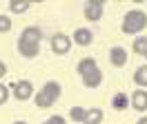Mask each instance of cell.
<instances>
[{"label":"cell","instance_id":"cell-6","mask_svg":"<svg viewBox=\"0 0 147 124\" xmlns=\"http://www.w3.org/2000/svg\"><path fill=\"white\" fill-rule=\"evenodd\" d=\"M69 49H71V38L67 33H56L51 38V51L56 55H65V53H69Z\"/></svg>","mask_w":147,"mask_h":124},{"label":"cell","instance_id":"cell-17","mask_svg":"<svg viewBox=\"0 0 147 124\" xmlns=\"http://www.w3.org/2000/svg\"><path fill=\"white\" fill-rule=\"evenodd\" d=\"M134 53L147 58V38H136L134 40Z\"/></svg>","mask_w":147,"mask_h":124},{"label":"cell","instance_id":"cell-7","mask_svg":"<svg viewBox=\"0 0 147 124\" xmlns=\"http://www.w3.org/2000/svg\"><path fill=\"white\" fill-rule=\"evenodd\" d=\"M129 104L134 106V111L145 113V111H147V91H145V89L134 91V93H131V97H129Z\"/></svg>","mask_w":147,"mask_h":124},{"label":"cell","instance_id":"cell-10","mask_svg":"<svg viewBox=\"0 0 147 124\" xmlns=\"http://www.w3.org/2000/svg\"><path fill=\"white\" fill-rule=\"evenodd\" d=\"M109 62L114 67H125L127 64V51L123 49V47H111L109 49Z\"/></svg>","mask_w":147,"mask_h":124},{"label":"cell","instance_id":"cell-14","mask_svg":"<svg viewBox=\"0 0 147 124\" xmlns=\"http://www.w3.org/2000/svg\"><path fill=\"white\" fill-rule=\"evenodd\" d=\"M29 7H31L29 0H9V11L11 13H25V11H29Z\"/></svg>","mask_w":147,"mask_h":124},{"label":"cell","instance_id":"cell-1","mask_svg":"<svg viewBox=\"0 0 147 124\" xmlns=\"http://www.w3.org/2000/svg\"><path fill=\"white\" fill-rule=\"evenodd\" d=\"M40 40H42V31L38 27H25L18 38V51L25 58H36L40 51Z\"/></svg>","mask_w":147,"mask_h":124},{"label":"cell","instance_id":"cell-11","mask_svg":"<svg viewBox=\"0 0 147 124\" xmlns=\"http://www.w3.org/2000/svg\"><path fill=\"white\" fill-rule=\"evenodd\" d=\"M96 67H98V62L94 60V58H83V60L78 62V67H76V73H78V75L83 78L85 73H89V71H94Z\"/></svg>","mask_w":147,"mask_h":124},{"label":"cell","instance_id":"cell-3","mask_svg":"<svg viewBox=\"0 0 147 124\" xmlns=\"http://www.w3.org/2000/svg\"><path fill=\"white\" fill-rule=\"evenodd\" d=\"M60 93H63L60 84H58L56 80H49V82L42 84V89L38 91L36 95H34V102H36L38 109H49V106L56 104V100L60 97Z\"/></svg>","mask_w":147,"mask_h":124},{"label":"cell","instance_id":"cell-20","mask_svg":"<svg viewBox=\"0 0 147 124\" xmlns=\"http://www.w3.org/2000/svg\"><path fill=\"white\" fill-rule=\"evenodd\" d=\"M47 122H49V124H67V120H65L63 115H51Z\"/></svg>","mask_w":147,"mask_h":124},{"label":"cell","instance_id":"cell-24","mask_svg":"<svg viewBox=\"0 0 147 124\" xmlns=\"http://www.w3.org/2000/svg\"><path fill=\"white\" fill-rule=\"evenodd\" d=\"M42 124H49V122H42Z\"/></svg>","mask_w":147,"mask_h":124},{"label":"cell","instance_id":"cell-13","mask_svg":"<svg viewBox=\"0 0 147 124\" xmlns=\"http://www.w3.org/2000/svg\"><path fill=\"white\" fill-rule=\"evenodd\" d=\"M127 104H129V97H127V93H123V91L111 97V106H114L116 111H125V109H127Z\"/></svg>","mask_w":147,"mask_h":124},{"label":"cell","instance_id":"cell-5","mask_svg":"<svg viewBox=\"0 0 147 124\" xmlns=\"http://www.w3.org/2000/svg\"><path fill=\"white\" fill-rule=\"evenodd\" d=\"M13 95H16L18 102H27V100H31V97L36 95V93H34V84H31L29 80H18V82L13 84Z\"/></svg>","mask_w":147,"mask_h":124},{"label":"cell","instance_id":"cell-12","mask_svg":"<svg viewBox=\"0 0 147 124\" xmlns=\"http://www.w3.org/2000/svg\"><path fill=\"white\" fill-rule=\"evenodd\" d=\"M87 113H89V109H85V106H71L69 109V117L78 124L87 122Z\"/></svg>","mask_w":147,"mask_h":124},{"label":"cell","instance_id":"cell-19","mask_svg":"<svg viewBox=\"0 0 147 124\" xmlns=\"http://www.w3.org/2000/svg\"><path fill=\"white\" fill-rule=\"evenodd\" d=\"M7 100H9V89L5 84H0V104H5Z\"/></svg>","mask_w":147,"mask_h":124},{"label":"cell","instance_id":"cell-9","mask_svg":"<svg viewBox=\"0 0 147 124\" xmlns=\"http://www.w3.org/2000/svg\"><path fill=\"white\" fill-rule=\"evenodd\" d=\"M74 42L78 44V47H89L94 42V33L92 29H87V27H80V29H76L74 31Z\"/></svg>","mask_w":147,"mask_h":124},{"label":"cell","instance_id":"cell-25","mask_svg":"<svg viewBox=\"0 0 147 124\" xmlns=\"http://www.w3.org/2000/svg\"><path fill=\"white\" fill-rule=\"evenodd\" d=\"M83 124H87V122H83Z\"/></svg>","mask_w":147,"mask_h":124},{"label":"cell","instance_id":"cell-21","mask_svg":"<svg viewBox=\"0 0 147 124\" xmlns=\"http://www.w3.org/2000/svg\"><path fill=\"white\" fill-rule=\"evenodd\" d=\"M5 73H7V64H5V62L0 60V80L5 78Z\"/></svg>","mask_w":147,"mask_h":124},{"label":"cell","instance_id":"cell-4","mask_svg":"<svg viewBox=\"0 0 147 124\" xmlns=\"http://www.w3.org/2000/svg\"><path fill=\"white\" fill-rule=\"evenodd\" d=\"M83 11L89 22H98L102 18V11H105V0H87Z\"/></svg>","mask_w":147,"mask_h":124},{"label":"cell","instance_id":"cell-16","mask_svg":"<svg viewBox=\"0 0 147 124\" xmlns=\"http://www.w3.org/2000/svg\"><path fill=\"white\" fill-rule=\"evenodd\" d=\"M105 113H102V109H89V113H87V124H100Z\"/></svg>","mask_w":147,"mask_h":124},{"label":"cell","instance_id":"cell-8","mask_svg":"<svg viewBox=\"0 0 147 124\" xmlns=\"http://www.w3.org/2000/svg\"><path fill=\"white\" fill-rule=\"evenodd\" d=\"M100 84H102V71L98 69V67L83 75V87L85 89H98Z\"/></svg>","mask_w":147,"mask_h":124},{"label":"cell","instance_id":"cell-15","mask_svg":"<svg viewBox=\"0 0 147 124\" xmlns=\"http://www.w3.org/2000/svg\"><path fill=\"white\" fill-rule=\"evenodd\" d=\"M134 82H136L140 89H147V67H138L136 73H134Z\"/></svg>","mask_w":147,"mask_h":124},{"label":"cell","instance_id":"cell-18","mask_svg":"<svg viewBox=\"0 0 147 124\" xmlns=\"http://www.w3.org/2000/svg\"><path fill=\"white\" fill-rule=\"evenodd\" d=\"M13 22H11L9 16H5V13H0V33H9Z\"/></svg>","mask_w":147,"mask_h":124},{"label":"cell","instance_id":"cell-2","mask_svg":"<svg viewBox=\"0 0 147 124\" xmlns=\"http://www.w3.org/2000/svg\"><path fill=\"white\" fill-rule=\"evenodd\" d=\"M147 27V13L143 9H129L125 18H123V25H120V31L127 35H136L140 33Z\"/></svg>","mask_w":147,"mask_h":124},{"label":"cell","instance_id":"cell-23","mask_svg":"<svg viewBox=\"0 0 147 124\" xmlns=\"http://www.w3.org/2000/svg\"><path fill=\"white\" fill-rule=\"evenodd\" d=\"M13 124H27V122H25V120H18V122H13Z\"/></svg>","mask_w":147,"mask_h":124},{"label":"cell","instance_id":"cell-22","mask_svg":"<svg viewBox=\"0 0 147 124\" xmlns=\"http://www.w3.org/2000/svg\"><path fill=\"white\" fill-rule=\"evenodd\" d=\"M136 124H147V115H143V117H140V120H138Z\"/></svg>","mask_w":147,"mask_h":124}]
</instances>
